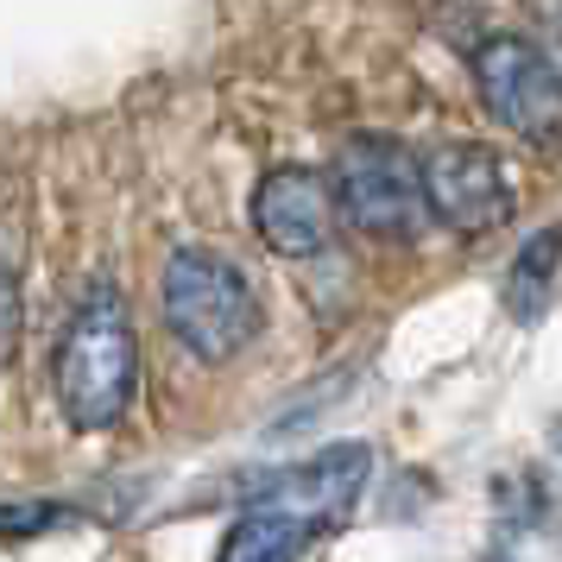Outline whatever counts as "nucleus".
Wrapping results in <instances>:
<instances>
[{"label":"nucleus","mask_w":562,"mask_h":562,"mask_svg":"<svg viewBox=\"0 0 562 562\" xmlns=\"http://www.w3.org/2000/svg\"><path fill=\"white\" fill-rule=\"evenodd\" d=\"M57 411L70 417V430L102 436L133 411L139 392V341H133L127 304L114 284H89L82 304L64 323V341L52 355Z\"/></svg>","instance_id":"f03ea898"},{"label":"nucleus","mask_w":562,"mask_h":562,"mask_svg":"<svg viewBox=\"0 0 562 562\" xmlns=\"http://www.w3.org/2000/svg\"><path fill=\"white\" fill-rule=\"evenodd\" d=\"M165 329L196 360L222 367L259 335V291L228 254L178 247L165 266Z\"/></svg>","instance_id":"7ed1b4c3"},{"label":"nucleus","mask_w":562,"mask_h":562,"mask_svg":"<svg viewBox=\"0 0 562 562\" xmlns=\"http://www.w3.org/2000/svg\"><path fill=\"white\" fill-rule=\"evenodd\" d=\"M20 323H26L20 279H13V266L0 259V367H13V355H20Z\"/></svg>","instance_id":"9d476101"},{"label":"nucleus","mask_w":562,"mask_h":562,"mask_svg":"<svg viewBox=\"0 0 562 562\" xmlns=\"http://www.w3.org/2000/svg\"><path fill=\"white\" fill-rule=\"evenodd\" d=\"M335 222L373 234V240H411V234L430 222V203H424V165L385 139V133H367V139H348L341 158H335Z\"/></svg>","instance_id":"20e7f679"},{"label":"nucleus","mask_w":562,"mask_h":562,"mask_svg":"<svg viewBox=\"0 0 562 562\" xmlns=\"http://www.w3.org/2000/svg\"><path fill=\"white\" fill-rule=\"evenodd\" d=\"M373 481V449L367 442H329L323 456L279 468L272 481H259L247 512L234 518L222 557L254 562V557H304L323 531H335L348 512L360 506V493Z\"/></svg>","instance_id":"f257e3e1"},{"label":"nucleus","mask_w":562,"mask_h":562,"mask_svg":"<svg viewBox=\"0 0 562 562\" xmlns=\"http://www.w3.org/2000/svg\"><path fill=\"white\" fill-rule=\"evenodd\" d=\"M543 57H550V70H557V82H562V13L550 20V45H543Z\"/></svg>","instance_id":"9b49d317"},{"label":"nucleus","mask_w":562,"mask_h":562,"mask_svg":"<svg viewBox=\"0 0 562 562\" xmlns=\"http://www.w3.org/2000/svg\"><path fill=\"white\" fill-rule=\"evenodd\" d=\"M70 506H57V499H20V506H0V537H32V531H52L64 525Z\"/></svg>","instance_id":"1a4fd4ad"},{"label":"nucleus","mask_w":562,"mask_h":562,"mask_svg":"<svg viewBox=\"0 0 562 562\" xmlns=\"http://www.w3.org/2000/svg\"><path fill=\"white\" fill-rule=\"evenodd\" d=\"M254 234L279 259H310L335 234V196L329 178L310 165H279L254 183Z\"/></svg>","instance_id":"0eeeda50"},{"label":"nucleus","mask_w":562,"mask_h":562,"mask_svg":"<svg viewBox=\"0 0 562 562\" xmlns=\"http://www.w3.org/2000/svg\"><path fill=\"white\" fill-rule=\"evenodd\" d=\"M474 89H481L486 114L518 139H557L562 133V82L550 70L543 45L499 32L474 52Z\"/></svg>","instance_id":"39448f33"},{"label":"nucleus","mask_w":562,"mask_h":562,"mask_svg":"<svg viewBox=\"0 0 562 562\" xmlns=\"http://www.w3.org/2000/svg\"><path fill=\"white\" fill-rule=\"evenodd\" d=\"M424 165V203H430L436 222H449L456 234H493L506 228L512 215V183L499 153H486L474 139H456V146H436Z\"/></svg>","instance_id":"423d86ee"},{"label":"nucleus","mask_w":562,"mask_h":562,"mask_svg":"<svg viewBox=\"0 0 562 562\" xmlns=\"http://www.w3.org/2000/svg\"><path fill=\"white\" fill-rule=\"evenodd\" d=\"M562 272V222H550V228H537L525 247H518V259H512V279H506V304L518 323H531L537 310L550 304V284H557Z\"/></svg>","instance_id":"6e6552de"}]
</instances>
